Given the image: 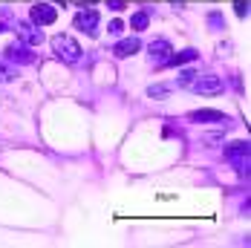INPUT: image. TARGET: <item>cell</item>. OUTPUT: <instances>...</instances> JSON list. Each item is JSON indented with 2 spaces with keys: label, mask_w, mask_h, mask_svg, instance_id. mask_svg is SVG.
<instances>
[{
  "label": "cell",
  "mask_w": 251,
  "mask_h": 248,
  "mask_svg": "<svg viewBox=\"0 0 251 248\" xmlns=\"http://www.w3.org/2000/svg\"><path fill=\"white\" fill-rule=\"evenodd\" d=\"M50 47L55 52V58L64 61V64H78L81 61V47H78V41L73 35H55L50 41Z\"/></svg>",
  "instance_id": "obj_1"
},
{
  "label": "cell",
  "mask_w": 251,
  "mask_h": 248,
  "mask_svg": "<svg viewBox=\"0 0 251 248\" xmlns=\"http://www.w3.org/2000/svg\"><path fill=\"white\" fill-rule=\"evenodd\" d=\"M15 35H18V41L21 44H26V47H41L44 44V32H41V26H35L32 21H15Z\"/></svg>",
  "instance_id": "obj_2"
},
{
  "label": "cell",
  "mask_w": 251,
  "mask_h": 248,
  "mask_svg": "<svg viewBox=\"0 0 251 248\" xmlns=\"http://www.w3.org/2000/svg\"><path fill=\"white\" fill-rule=\"evenodd\" d=\"M188 90L197 93V96H220L223 93V78H217V75H197Z\"/></svg>",
  "instance_id": "obj_3"
},
{
  "label": "cell",
  "mask_w": 251,
  "mask_h": 248,
  "mask_svg": "<svg viewBox=\"0 0 251 248\" xmlns=\"http://www.w3.org/2000/svg\"><path fill=\"white\" fill-rule=\"evenodd\" d=\"M29 21L35 26H50L58 21V9L50 6V3H35L32 9H29Z\"/></svg>",
  "instance_id": "obj_4"
},
{
  "label": "cell",
  "mask_w": 251,
  "mask_h": 248,
  "mask_svg": "<svg viewBox=\"0 0 251 248\" xmlns=\"http://www.w3.org/2000/svg\"><path fill=\"white\" fill-rule=\"evenodd\" d=\"M32 47H26V44H9L6 47V61H12V64H21V67H29V64H35V52H29Z\"/></svg>",
  "instance_id": "obj_5"
},
{
  "label": "cell",
  "mask_w": 251,
  "mask_h": 248,
  "mask_svg": "<svg viewBox=\"0 0 251 248\" xmlns=\"http://www.w3.org/2000/svg\"><path fill=\"white\" fill-rule=\"evenodd\" d=\"M73 24H75V29H81L84 35L96 38V35H99V12H96V9H84V12L75 15Z\"/></svg>",
  "instance_id": "obj_6"
},
{
  "label": "cell",
  "mask_w": 251,
  "mask_h": 248,
  "mask_svg": "<svg viewBox=\"0 0 251 248\" xmlns=\"http://www.w3.org/2000/svg\"><path fill=\"white\" fill-rule=\"evenodd\" d=\"M174 52V47L165 41V38H156L151 47H148V55H151V61L156 67H165V61H168V55Z\"/></svg>",
  "instance_id": "obj_7"
},
{
  "label": "cell",
  "mask_w": 251,
  "mask_h": 248,
  "mask_svg": "<svg viewBox=\"0 0 251 248\" xmlns=\"http://www.w3.org/2000/svg\"><path fill=\"white\" fill-rule=\"evenodd\" d=\"M188 119L197 122V124H223V122H228V116L220 113V110H194Z\"/></svg>",
  "instance_id": "obj_8"
},
{
  "label": "cell",
  "mask_w": 251,
  "mask_h": 248,
  "mask_svg": "<svg viewBox=\"0 0 251 248\" xmlns=\"http://www.w3.org/2000/svg\"><path fill=\"white\" fill-rule=\"evenodd\" d=\"M139 50H142L139 38H125V41H119V44L113 47V55H116V58H130V55H136Z\"/></svg>",
  "instance_id": "obj_9"
},
{
  "label": "cell",
  "mask_w": 251,
  "mask_h": 248,
  "mask_svg": "<svg viewBox=\"0 0 251 248\" xmlns=\"http://www.w3.org/2000/svg\"><path fill=\"white\" fill-rule=\"evenodd\" d=\"M197 58H200V52H197V50L171 52V55H168V61H165V67H185V64H191V61H197Z\"/></svg>",
  "instance_id": "obj_10"
},
{
  "label": "cell",
  "mask_w": 251,
  "mask_h": 248,
  "mask_svg": "<svg viewBox=\"0 0 251 248\" xmlns=\"http://www.w3.org/2000/svg\"><path fill=\"white\" fill-rule=\"evenodd\" d=\"M226 156L240 165H249V142H231L226 148Z\"/></svg>",
  "instance_id": "obj_11"
},
{
  "label": "cell",
  "mask_w": 251,
  "mask_h": 248,
  "mask_svg": "<svg viewBox=\"0 0 251 248\" xmlns=\"http://www.w3.org/2000/svg\"><path fill=\"white\" fill-rule=\"evenodd\" d=\"M148 26H151V15H148V12H136V15H130V29L145 32Z\"/></svg>",
  "instance_id": "obj_12"
},
{
  "label": "cell",
  "mask_w": 251,
  "mask_h": 248,
  "mask_svg": "<svg viewBox=\"0 0 251 248\" xmlns=\"http://www.w3.org/2000/svg\"><path fill=\"white\" fill-rule=\"evenodd\" d=\"M168 93H171V87H165V84H153V87H148V96L156 99V101L168 99Z\"/></svg>",
  "instance_id": "obj_13"
},
{
  "label": "cell",
  "mask_w": 251,
  "mask_h": 248,
  "mask_svg": "<svg viewBox=\"0 0 251 248\" xmlns=\"http://www.w3.org/2000/svg\"><path fill=\"white\" fill-rule=\"evenodd\" d=\"M197 75H200V73H194V70H185V73H182V75H179V78H176V84L188 90V87H191V81H194Z\"/></svg>",
  "instance_id": "obj_14"
},
{
  "label": "cell",
  "mask_w": 251,
  "mask_h": 248,
  "mask_svg": "<svg viewBox=\"0 0 251 248\" xmlns=\"http://www.w3.org/2000/svg\"><path fill=\"white\" fill-rule=\"evenodd\" d=\"M249 3L251 0H234V12H237V18H249Z\"/></svg>",
  "instance_id": "obj_15"
},
{
  "label": "cell",
  "mask_w": 251,
  "mask_h": 248,
  "mask_svg": "<svg viewBox=\"0 0 251 248\" xmlns=\"http://www.w3.org/2000/svg\"><path fill=\"white\" fill-rule=\"evenodd\" d=\"M208 24L214 26V29H226V18H223L220 12H211V15H208Z\"/></svg>",
  "instance_id": "obj_16"
},
{
  "label": "cell",
  "mask_w": 251,
  "mask_h": 248,
  "mask_svg": "<svg viewBox=\"0 0 251 248\" xmlns=\"http://www.w3.org/2000/svg\"><path fill=\"white\" fill-rule=\"evenodd\" d=\"M12 78H15V70H9V67H3V64H0V84H9Z\"/></svg>",
  "instance_id": "obj_17"
},
{
  "label": "cell",
  "mask_w": 251,
  "mask_h": 248,
  "mask_svg": "<svg viewBox=\"0 0 251 248\" xmlns=\"http://www.w3.org/2000/svg\"><path fill=\"white\" fill-rule=\"evenodd\" d=\"M122 29H125V24H122V21H113V24L107 26V32H110V35H122Z\"/></svg>",
  "instance_id": "obj_18"
},
{
  "label": "cell",
  "mask_w": 251,
  "mask_h": 248,
  "mask_svg": "<svg viewBox=\"0 0 251 248\" xmlns=\"http://www.w3.org/2000/svg\"><path fill=\"white\" fill-rule=\"evenodd\" d=\"M107 9H113V12H122V9H125V0H107Z\"/></svg>",
  "instance_id": "obj_19"
},
{
  "label": "cell",
  "mask_w": 251,
  "mask_h": 248,
  "mask_svg": "<svg viewBox=\"0 0 251 248\" xmlns=\"http://www.w3.org/2000/svg\"><path fill=\"white\" fill-rule=\"evenodd\" d=\"M78 6H96V3H99V0H75Z\"/></svg>",
  "instance_id": "obj_20"
},
{
  "label": "cell",
  "mask_w": 251,
  "mask_h": 248,
  "mask_svg": "<svg viewBox=\"0 0 251 248\" xmlns=\"http://www.w3.org/2000/svg\"><path fill=\"white\" fill-rule=\"evenodd\" d=\"M52 3H61V6H64V3H67V0H52Z\"/></svg>",
  "instance_id": "obj_21"
},
{
  "label": "cell",
  "mask_w": 251,
  "mask_h": 248,
  "mask_svg": "<svg viewBox=\"0 0 251 248\" xmlns=\"http://www.w3.org/2000/svg\"><path fill=\"white\" fill-rule=\"evenodd\" d=\"M0 32H3V24H0Z\"/></svg>",
  "instance_id": "obj_22"
},
{
  "label": "cell",
  "mask_w": 251,
  "mask_h": 248,
  "mask_svg": "<svg viewBox=\"0 0 251 248\" xmlns=\"http://www.w3.org/2000/svg\"><path fill=\"white\" fill-rule=\"evenodd\" d=\"M171 3H179V0H171Z\"/></svg>",
  "instance_id": "obj_23"
}]
</instances>
